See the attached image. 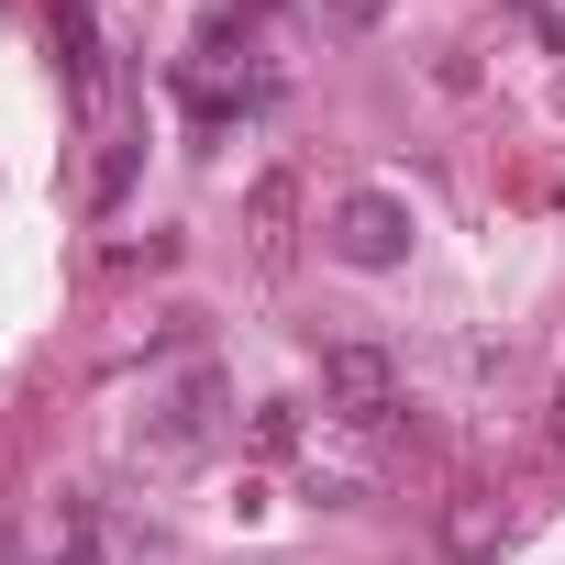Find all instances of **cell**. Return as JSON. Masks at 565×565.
Instances as JSON below:
<instances>
[{"label": "cell", "instance_id": "ba28073f", "mask_svg": "<svg viewBox=\"0 0 565 565\" xmlns=\"http://www.w3.org/2000/svg\"><path fill=\"white\" fill-rule=\"evenodd\" d=\"M543 433H554V455H565V377H554V411H543Z\"/></svg>", "mask_w": 565, "mask_h": 565}, {"label": "cell", "instance_id": "52a82bcc", "mask_svg": "<svg viewBox=\"0 0 565 565\" xmlns=\"http://www.w3.org/2000/svg\"><path fill=\"white\" fill-rule=\"evenodd\" d=\"M56 565H100V543H89V532H67V543H56Z\"/></svg>", "mask_w": 565, "mask_h": 565}, {"label": "cell", "instance_id": "277c9868", "mask_svg": "<svg viewBox=\"0 0 565 565\" xmlns=\"http://www.w3.org/2000/svg\"><path fill=\"white\" fill-rule=\"evenodd\" d=\"M521 532V499L510 488H455L444 499V565H499Z\"/></svg>", "mask_w": 565, "mask_h": 565}, {"label": "cell", "instance_id": "5b68a950", "mask_svg": "<svg viewBox=\"0 0 565 565\" xmlns=\"http://www.w3.org/2000/svg\"><path fill=\"white\" fill-rule=\"evenodd\" d=\"M56 67H67V89H78V100H100L111 56H100V12H89V0H56Z\"/></svg>", "mask_w": 565, "mask_h": 565}, {"label": "cell", "instance_id": "6da1fadb", "mask_svg": "<svg viewBox=\"0 0 565 565\" xmlns=\"http://www.w3.org/2000/svg\"><path fill=\"white\" fill-rule=\"evenodd\" d=\"M222 444V366H189V377H167L134 422H122V455L134 466H156V477H178V466H200Z\"/></svg>", "mask_w": 565, "mask_h": 565}, {"label": "cell", "instance_id": "3957f363", "mask_svg": "<svg viewBox=\"0 0 565 565\" xmlns=\"http://www.w3.org/2000/svg\"><path fill=\"white\" fill-rule=\"evenodd\" d=\"M322 411L355 422V433H377V422L399 411V366H388V344H322Z\"/></svg>", "mask_w": 565, "mask_h": 565}, {"label": "cell", "instance_id": "9c48e42d", "mask_svg": "<svg viewBox=\"0 0 565 565\" xmlns=\"http://www.w3.org/2000/svg\"><path fill=\"white\" fill-rule=\"evenodd\" d=\"M377 12H388V0H344V23H377Z\"/></svg>", "mask_w": 565, "mask_h": 565}, {"label": "cell", "instance_id": "7a4b0ae2", "mask_svg": "<svg viewBox=\"0 0 565 565\" xmlns=\"http://www.w3.org/2000/svg\"><path fill=\"white\" fill-rule=\"evenodd\" d=\"M411 233H422V222H411V200H399V189H344V200H333V222H322V244H333L355 277L411 266Z\"/></svg>", "mask_w": 565, "mask_h": 565}, {"label": "cell", "instance_id": "8992f818", "mask_svg": "<svg viewBox=\"0 0 565 565\" xmlns=\"http://www.w3.org/2000/svg\"><path fill=\"white\" fill-rule=\"evenodd\" d=\"M244 222H255V255H289V222H300V189H289V178H255Z\"/></svg>", "mask_w": 565, "mask_h": 565}]
</instances>
